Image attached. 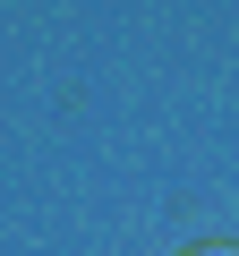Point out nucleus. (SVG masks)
I'll list each match as a JSON object with an SVG mask.
<instances>
[{"label":"nucleus","instance_id":"obj_1","mask_svg":"<svg viewBox=\"0 0 239 256\" xmlns=\"http://www.w3.org/2000/svg\"><path fill=\"white\" fill-rule=\"evenodd\" d=\"M188 256H239V248H222V239H205V248H188Z\"/></svg>","mask_w":239,"mask_h":256}]
</instances>
